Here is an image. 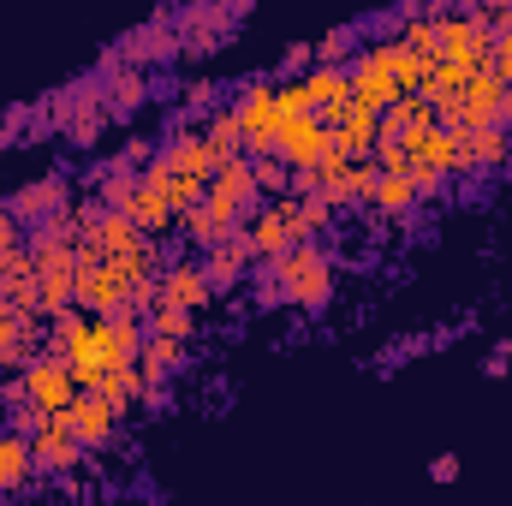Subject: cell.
I'll list each match as a JSON object with an SVG mask.
<instances>
[{"label":"cell","mask_w":512,"mask_h":506,"mask_svg":"<svg viewBox=\"0 0 512 506\" xmlns=\"http://www.w3.org/2000/svg\"><path fill=\"white\" fill-rule=\"evenodd\" d=\"M256 215V173H251V155H233V161H221V173L209 179V191H203V203L179 221L185 227V239L197 245V251H215L221 239H233V233H245V221Z\"/></svg>","instance_id":"obj_1"},{"label":"cell","mask_w":512,"mask_h":506,"mask_svg":"<svg viewBox=\"0 0 512 506\" xmlns=\"http://www.w3.org/2000/svg\"><path fill=\"white\" fill-rule=\"evenodd\" d=\"M137 352H143V322L137 316H90L84 334L66 346V370L78 381V393H96L102 376L131 370Z\"/></svg>","instance_id":"obj_2"},{"label":"cell","mask_w":512,"mask_h":506,"mask_svg":"<svg viewBox=\"0 0 512 506\" xmlns=\"http://www.w3.org/2000/svg\"><path fill=\"white\" fill-rule=\"evenodd\" d=\"M423 78H429V60H417L399 42H370L352 60V102L370 114H387L399 96H423Z\"/></svg>","instance_id":"obj_3"},{"label":"cell","mask_w":512,"mask_h":506,"mask_svg":"<svg viewBox=\"0 0 512 506\" xmlns=\"http://www.w3.org/2000/svg\"><path fill=\"white\" fill-rule=\"evenodd\" d=\"M262 298L292 310H322L334 298V256L322 251V239L292 245L280 262H262Z\"/></svg>","instance_id":"obj_4"},{"label":"cell","mask_w":512,"mask_h":506,"mask_svg":"<svg viewBox=\"0 0 512 506\" xmlns=\"http://www.w3.org/2000/svg\"><path fill=\"white\" fill-rule=\"evenodd\" d=\"M96 203H102V209H114V215H126L143 239H161V233L179 221V215L167 209V197H161L143 173L120 167V161H114V167H102V179H96Z\"/></svg>","instance_id":"obj_5"},{"label":"cell","mask_w":512,"mask_h":506,"mask_svg":"<svg viewBox=\"0 0 512 506\" xmlns=\"http://www.w3.org/2000/svg\"><path fill=\"white\" fill-rule=\"evenodd\" d=\"M399 155H405V179L417 185V197H441L447 179L459 173V143H453V131L441 126V120L417 126L399 143Z\"/></svg>","instance_id":"obj_6"},{"label":"cell","mask_w":512,"mask_h":506,"mask_svg":"<svg viewBox=\"0 0 512 506\" xmlns=\"http://www.w3.org/2000/svg\"><path fill=\"white\" fill-rule=\"evenodd\" d=\"M512 90L495 78V72H477L465 90H453L447 102H435V120L447 131H477V126H507L512 120Z\"/></svg>","instance_id":"obj_7"},{"label":"cell","mask_w":512,"mask_h":506,"mask_svg":"<svg viewBox=\"0 0 512 506\" xmlns=\"http://www.w3.org/2000/svg\"><path fill=\"white\" fill-rule=\"evenodd\" d=\"M72 399H78V381L66 370V358H54V352H36L18 370V381H6V405H36L48 417H66Z\"/></svg>","instance_id":"obj_8"},{"label":"cell","mask_w":512,"mask_h":506,"mask_svg":"<svg viewBox=\"0 0 512 506\" xmlns=\"http://www.w3.org/2000/svg\"><path fill=\"white\" fill-rule=\"evenodd\" d=\"M155 167H161V173H173V179H191V185H203V191H209V179L221 173V149H215L203 131H173V137L155 149Z\"/></svg>","instance_id":"obj_9"},{"label":"cell","mask_w":512,"mask_h":506,"mask_svg":"<svg viewBox=\"0 0 512 506\" xmlns=\"http://www.w3.org/2000/svg\"><path fill=\"white\" fill-rule=\"evenodd\" d=\"M233 120H239V137H245V149L256 155H274V137H280V108H274V84H245L233 102Z\"/></svg>","instance_id":"obj_10"},{"label":"cell","mask_w":512,"mask_h":506,"mask_svg":"<svg viewBox=\"0 0 512 506\" xmlns=\"http://www.w3.org/2000/svg\"><path fill=\"white\" fill-rule=\"evenodd\" d=\"M322 126H328V143H334L346 161H370V155H376V143H382V114L358 108L352 96H346L340 108H328V114H322Z\"/></svg>","instance_id":"obj_11"},{"label":"cell","mask_w":512,"mask_h":506,"mask_svg":"<svg viewBox=\"0 0 512 506\" xmlns=\"http://www.w3.org/2000/svg\"><path fill=\"white\" fill-rule=\"evenodd\" d=\"M245 239H251L256 262H280V256L298 245L292 215H286V197H274V203H262V209H256L251 221H245Z\"/></svg>","instance_id":"obj_12"},{"label":"cell","mask_w":512,"mask_h":506,"mask_svg":"<svg viewBox=\"0 0 512 506\" xmlns=\"http://www.w3.org/2000/svg\"><path fill=\"white\" fill-rule=\"evenodd\" d=\"M215 298V286H209V274H203V262H167L161 274H155V304H179V310H203Z\"/></svg>","instance_id":"obj_13"},{"label":"cell","mask_w":512,"mask_h":506,"mask_svg":"<svg viewBox=\"0 0 512 506\" xmlns=\"http://www.w3.org/2000/svg\"><path fill=\"white\" fill-rule=\"evenodd\" d=\"M66 429L84 441V453H90V447H114V435H120V411H114L102 393H78V399L66 405Z\"/></svg>","instance_id":"obj_14"},{"label":"cell","mask_w":512,"mask_h":506,"mask_svg":"<svg viewBox=\"0 0 512 506\" xmlns=\"http://www.w3.org/2000/svg\"><path fill=\"white\" fill-rule=\"evenodd\" d=\"M6 209H12L24 227H42V221H54V215H66V209H72V191H66V179H60V173H42V179H30Z\"/></svg>","instance_id":"obj_15"},{"label":"cell","mask_w":512,"mask_h":506,"mask_svg":"<svg viewBox=\"0 0 512 506\" xmlns=\"http://www.w3.org/2000/svg\"><path fill=\"white\" fill-rule=\"evenodd\" d=\"M30 453H36V471L42 477H72L84 465V441L66 429V417H54L42 435H30Z\"/></svg>","instance_id":"obj_16"},{"label":"cell","mask_w":512,"mask_h":506,"mask_svg":"<svg viewBox=\"0 0 512 506\" xmlns=\"http://www.w3.org/2000/svg\"><path fill=\"white\" fill-rule=\"evenodd\" d=\"M185 358H191V346L185 340H161V334H143V352H137V376L149 387V399H161V387L185 370Z\"/></svg>","instance_id":"obj_17"},{"label":"cell","mask_w":512,"mask_h":506,"mask_svg":"<svg viewBox=\"0 0 512 506\" xmlns=\"http://www.w3.org/2000/svg\"><path fill=\"white\" fill-rule=\"evenodd\" d=\"M459 143V173H489L512 155V137L507 126H477V131H453Z\"/></svg>","instance_id":"obj_18"},{"label":"cell","mask_w":512,"mask_h":506,"mask_svg":"<svg viewBox=\"0 0 512 506\" xmlns=\"http://www.w3.org/2000/svg\"><path fill=\"white\" fill-rule=\"evenodd\" d=\"M36 340L42 334V316H24V310H0V370H24L36 358Z\"/></svg>","instance_id":"obj_19"},{"label":"cell","mask_w":512,"mask_h":506,"mask_svg":"<svg viewBox=\"0 0 512 506\" xmlns=\"http://www.w3.org/2000/svg\"><path fill=\"white\" fill-rule=\"evenodd\" d=\"M251 268H256V256H251V239H245V233H233V239H221L215 251H203V274H209L215 292H221V286H239Z\"/></svg>","instance_id":"obj_20"},{"label":"cell","mask_w":512,"mask_h":506,"mask_svg":"<svg viewBox=\"0 0 512 506\" xmlns=\"http://www.w3.org/2000/svg\"><path fill=\"white\" fill-rule=\"evenodd\" d=\"M30 477H42V471H36V453H30V441H24L18 429H0V495H18V489H30Z\"/></svg>","instance_id":"obj_21"},{"label":"cell","mask_w":512,"mask_h":506,"mask_svg":"<svg viewBox=\"0 0 512 506\" xmlns=\"http://www.w3.org/2000/svg\"><path fill=\"white\" fill-rule=\"evenodd\" d=\"M304 96H310V108H316V120H322L328 108H340V102L352 96V66H310V72H304Z\"/></svg>","instance_id":"obj_22"},{"label":"cell","mask_w":512,"mask_h":506,"mask_svg":"<svg viewBox=\"0 0 512 506\" xmlns=\"http://www.w3.org/2000/svg\"><path fill=\"white\" fill-rule=\"evenodd\" d=\"M417 203H423V197H417V185H411L405 173H376V191H370V209H376V215H387V221H405Z\"/></svg>","instance_id":"obj_23"},{"label":"cell","mask_w":512,"mask_h":506,"mask_svg":"<svg viewBox=\"0 0 512 506\" xmlns=\"http://www.w3.org/2000/svg\"><path fill=\"white\" fill-rule=\"evenodd\" d=\"M185 42H179V30L173 24H143V30H131L126 42H120V60H161V54H179Z\"/></svg>","instance_id":"obj_24"},{"label":"cell","mask_w":512,"mask_h":506,"mask_svg":"<svg viewBox=\"0 0 512 506\" xmlns=\"http://www.w3.org/2000/svg\"><path fill=\"white\" fill-rule=\"evenodd\" d=\"M286 215H292L298 245H310V239H322L334 227V203L328 197H286Z\"/></svg>","instance_id":"obj_25"},{"label":"cell","mask_w":512,"mask_h":506,"mask_svg":"<svg viewBox=\"0 0 512 506\" xmlns=\"http://www.w3.org/2000/svg\"><path fill=\"white\" fill-rule=\"evenodd\" d=\"M429 120H435V108H429L423 96H399V102L382 114V143H405L411 131L429 126Z\"/></svg>","instance_id":"obj_26"},{"label":"cell","mask_w":512,"mask_h":506,"mask_svg":"<svg viewBox=\"0 0 512 506\" xmlns=\"http://www.w3.org/2000/svg\"><path fill=\"white\" fill-rule=\"evenodd\" d=\"M370 191H376V161H352L346 179L328 191V203L334 209H370Z\"/></svg>","instance_id":"obj_27"},{"label":"cell","mask_w":512,"mask_h":506,"mask_svg":"<svg viewBox=\"0 0 512 506\" xmlns=\"http://www.w3.org/2000/svg\"><path fill=\"white\" fill-rule=\"evenodd\" d=\"M399 48H411L417 60H435V48H441V36H435V12H411V18H399V36H393Z\"/></svg>","instance_id":"obj_28"},{"label":"cell","mask_w":512,"mask_h":506,"mask_svg":"<svg viewBox=\"0 0 512 506\" xmlns=\"http://www.w3.org/2000/svg\"><path fill=\"white\" fill-rule=\"evenodd\" d=\"M143 334H161V340H185L197 334V310H179V304H149V328Z\"/></svg>","instance_id":"obj_29"},{"label":"cell","mask_w":512,"mask_h":506,"mask_svg":"<svg viewBox=\"0 0 512 506\" xmlns=\"http://www.w3.org/2000/svg\"><path fill=\"white\" fill-rule=\"evenodd\" d=\"M96 393H102L120 417H126L137 399H149V387H143V376H137V364H131V370H114V376H102V387H96Z\"/></svg>","instance_id":"obj_30"},{"label":"cell","mask_w":512,"mask_h":506,"mask_svg":"<svg viewBox=\"0 0 512 506\" xmlns=\"http://www.w3.org/2000/svg\"><path fill=\"white\" fill-rule=\"evenodd\" d=\"M203 137L221 149V161L245 155V137H239V120H233V108H215V114H209V126H203Z\"/></svg>","instance_id":"obj_31"},{"label":"cell","mask_w":512,"mask_h":506,"mask_svg":"<svg viewBox=\"0 0 512 506\" xmlns=\"http://www.w3.org/2000/svg\"><path fill=\"white\" fill-rule=\"evenodd\" d=\"M137 102H143V78L126 72V66H114V84H108L102 108H108V114H126V108H137Z\"/></svg>","instance_id":"obj_32"},{"label":"cell","mask_w":512,"mask_h":506,"mask_svg":"<svg viewBox=\"0 0 512 506\" xmlns=\"http://www.w3.org/2000/svg\"><path fill=\"white\" fill-rule=\"evenodd\" d=\"M346 48H352V30H346V24H334V30H322V36L310 42V66H340V60H346Z\"/></svg>","instance_id":"obj_33"},{"label":"cell","mask_w":512,"mask_h":506,"mask_svg":"<svg viewBox=\"0 0 512 506\" xmlns=\"http://www.w3.org/2000/svg\"><path fill=\"white\" fill-rule=\"evenodd\" d=\"M251 173H256V191H286V197H292V167H286L280 155H256Z\"/></svg>","instance_id":"obj_34"},{"label":"cell","mask_w":512,"mask_h":506,"mask_svg":"<svg viewBox=\"0 0 512 506\" xmlns=\"http://www.w3.org/2000/svg\"><path fill=\"white\" fill-rule=\"evenodd\" d=\"M24 233H30V227H24V221H18V215H12V209L0 203V262H6V256H18L24 245H30Z\"/></svg>","instance_id":"obj_35"},{"label":"cell","mask_w":512,"mask_h":506,"mask_svg":"<svg viewBox=\"0 0 512 506\" xmlns=\"http://www.w3.org/2000/svg\"><path fill=\"white\" fill-rule=\"evenodd\" d=\"M310 72V42H292L286 48V78H304Z\"/></svg>","instance_id":"obj_36"},{"label":"cell","mask_w":512,"mask_h":506,"mask_svg":"<svg viewBox=\"0 0 512 506\" xmlns=\"http://www.w3.org/2000/svg\"><path fill=\"white\" fill-rule=\"evenodd\" d=\"M429 477H435V483H453V477H459V459H453V453H435V459H429Z\"/></svg>","instance_id":"obj_37"},{"label":"cell","mask_w":512,"mask_h":506,"mask_svg":"<svg viewBox=\"0 0 512 506\" xmlns=\"http://www.w3.org/2000/svg\"><path fill=\"white\" fill-rule=\"evenodd\" d=\"M512 370V346H501V352H489V376H507Z\"/></svg>","instance_id":"obj_38"},{"label":"cell","mask_w":512,"mask_h":506,"mask_svg":"<svg viewBox=\"0 0 512 506\" xmlns=\"http://www.w3.org/2000/svg\"><path fill=\"white\" fill-rule=\"evenodd\" d=\"M507 102H512V96H507Z\"/></svg>","instance_id":"obj_39"}]
</instances>
